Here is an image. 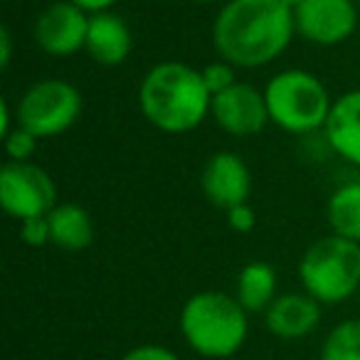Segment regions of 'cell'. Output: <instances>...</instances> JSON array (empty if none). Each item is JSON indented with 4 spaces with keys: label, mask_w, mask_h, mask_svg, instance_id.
<instances>
[{
    "label": "cell",
    "mask_w": 360,
    "mask_h": 360,
    "mask_svg": "<svg viewBox=\"0 0 360 360\" xmlns=\"http://www.w3.org/2000/svg\"><path fill=\"white\" fill-rule=\"evenodd\" d=\"M294 35V13L281 0H230L212 22V45L220 60L240 70L274 62Z\"/></svg>",
    "instance_id": "6da1fadb"
},
{
    "label": "cell",
    "mask_w": 360,
    "mask_h": 360,
    "mask_svg": "<svg viewBox=\"0 0 360 360\" xmlns=\"http://www.w3.org/2000/svg\"><path fill=\"white\" fill-rule=\"evenodd\" d=\"M139 106L150 126L163 134H188L210 114L212 96L202 72L186 62H158L139 86Z\"/></svg>",
    "instance_id": "7a4b0ae2"
},
{
    "label": "cell",
    "mask_w": 360,
    "mask_h": 360,
    "mask_svg": "<svg viewBox=\"0 0 360 360\" xmlns=\"http://www.w3.org/2000/svg\"><path fill=\"white\" fill-rule=\"evenodd\" d=\"M178 326L193 353L210 360H225L240 353L247 343L250 314L235 294L198 291L183 304Z\"/></svg>",
    "instance_id": "3957f363"
},
{
    "label": "cell",
    "mask_w": 360,
    "mask_h": 360,
    "mask_svg": "<svg viewBox=\"0 0 360 360\" xmlns=\"http://www.w3.org/2000/svg\"><path fill=\"white\" fill-rule=\"evenodd\" d=\"M299 279L321 306L343 304L360 294V245L333 232L321 237L301 257Z\"/></svg>",
    "instance_id": "277c9868"
},
{
    "label": "cell",
    "mask_w": 360,
    "mask_h": 360,
    "mask_svg": "<svg viewBox=\"0 0 360 360\" xmlns=\"http://www.w3.org/2000/svg\"><path fill=\"white\" fill-rule=\"evenodd\" d=\"M269 121L289 134H314L330 114V94L323 82L306 70H284L264 86Z\"/></svg>",
    "instance_id": "5b68a950"
},
{
    "label": "cell",
    "mask_w": 360,
    "mask_h": 360,
    "mask_svg": "<svg viewBox=\"0 0 360 360\" xmlns=\"http://www.w3.org/2000/svg\"><path fill=\"white\" fill-rule=\"evenodd\" d=\"M82 94L72 82L40 79L20 96L15 119L18 126L35 134L37 139H52L79 121Z\"/></svg>",
    "instance_id": "8992f818"
},
{
    "label": "cell",
    "mask_w": 360,
    "mask_h": 360,
    "mask_svg": "<svg viewBox=\"0 0 360 360\" xmlns=\"http://www.w3.org/2000/svg\"><path fill=\"white\" fill-rule=\"evenodd\" d=\"M0 205L18 222L50 215L57 205L55 180L35 163L8 160L0 168Z\"/></svg>",
    "instance_id": "52a82bcc"
},
{
    "label": "cell",
    "mask_w": 360,
    "mask_h": 360,
    "mask_svg": "<svg viewBox=\"0 0 360 360\" xmlns=\"http://www.w3.org/2000/svg\"><path fill=\"white\" fill-rule=\"evenodd\" d=\"M358 25L360 15L353 0H304L294 11L296 35L311 45H340Z\"/></svg>",
    "instance_id": "ba28073f"
},
{
    "label": "cell",
    "mask_w": 360,
    "mask_h": 360,
    "mask_svg": "<svg viewBox=\"0 0 360 360\" xmlns=\"http://www.w3.org/2000/svg\"><path fill=\"white\" fill-rule=\"evenodd\" d=\"M89 13L70 0H57L37 15L32 35L40 50L50 57H72L86 45Z\"/></svg>",
    "instance_id": "9c48e42d"
},
{
    "label": "cell",
    "mask_w": 360,
    "mask_h": 360,
    "mask_svg": "<svg viewBox=\"0 0 360 360\" xmlns=\"http://www.w3.org/2000/svg\"><path fill=\"white\" fill-rule=\"evenodd\" d=\"M210 116L225 134L237 139L257 136L264 131L266 124H271L264 91L247 82H237L227 91L212 96Z\"/></svg>",
    "instance_id": "30bf717a"
},
{
    "label": "cell",
    "mask_w": 360,
    "mask_h": 360,
    "mask_svg": "<svg viewBox=\"0 0 360 360\" xmlns=\"http://www.w3.org/2000/svg\"><path fill=\"white\" fill-rule=\"evenodd\" d=\"M200 188L210 205L227 212L250 200L252 173L237 153L220 150V153H212L207 163L202 165Z\"/></svg>",
    "instance_id": "8fae6325"
},
{
    "label": "cell",
    "mask_w": 360,
    "mask_h": 360,
    "mask_svg": "<svg viewBox=\"0 0 360 360\" xmlns=\"http://www.w3.org/2000/svg\"><path fill=\"white\" fill-rule=\"evenodd\" d=\"M321 323V304L306 291L279 294L264 311V326L281 340H301L311 335Z\"/></svg>",
    "instance_id": "7c38bea8"
},
{
    "label": "cell",
    "mask_w": 360,
    "mask_h": 360,
    "mask_svg": "<svg viewBox=\"0 0 360 360\" xmlns=\"http://www.w3.org/2000/svg\"><path fill=\"white\" fill-rule=\"evenodd\" d=\"M84 50L99 65L119 67L129 60L131 50H134V35L121 15L111 11L94 13V15H89Z\"/></svg>",
    "instance_id": "4fadbf2b"
},
{
    "label": "cell",
    "mask_w": 360,
    "mask_h": 360,
    "mask_svg": "<svg viewBox=\"0 0 360 360\" xmlns=\"http://www.w3.org/2000/svg\"><path fill=\"white\" fill-rule=\"evenodd\" d=\"M323 134L340 158L360 165V89L345 91L333 101Z\"/></svg>",
    "instance_id": "5bb4252c"
},
{
    "label": "cell",
    "mask_w": 360,
    "mask_h": 360,
    "mask_svg": "<svg viewBox=\"0 0 360 360\" xmlns=\"http://www.w3.org/2000/svg\"><path fill=\"white\" fill-rule=\"evenodd\" d=\"M50 242L65 252H82L94 242V220L77 202H60L47 215Z\"/></svg>",
    "instance_id": "9a60e30c"
},
{
    "label": "cell",
    "mask_w": 360,
    "mask_h": 360,
    "mask_svg": "<svg viewBox=\"0 0 360 360\" xmlns=\"http://www.w3.org/2000/svg\"><path fill=\"white\" fill-rule=\"evenodd\" d=\"M276 286H279V279L269 262H250L237 274L235 296L245 306L247 314H264L279 296Z\"/></svg>",
    "instance_id": "2e32d148"
},
{
    "label": "cell",
    "mask_w": 360,
    "mask_h": 360,
    "mask_svg": "<svg viewBox=\"0 0 360 360\" xmlns=\"http://www.w3.org/2000/svg\"><path fill=\"white\" fill-rule=\"evenodd\" d=\"M326 220L333 235L360 245V183H348L333 191L326 205Z\"/></svg>",
    "instance_id": "e0dca14e"
},
{
    "label": "cell",
    "mask_w": 360,
    "mask_h": 360,
    "mask_svg": "<svg viewBox=\"0 0 360 360\" xmlns=\"http://www.w3.org/2000/svg\"><path fill=\"white\" fill-rule=\"evenodd\" d=\"M321 360H360V319H345L328 330Z\"/></svg>",
    "instance_id": "ac0fdd59"
},
{
    "label": "cell",
    "mask_w": 360,
    "mask_h": 360,
    "mask_svg": "<svg viewBox=\"0 0 360 360\" xmlns=\"http://www.w3.org/2000/svg\"><path fill=\"white\" fill-rule=\"evenodd\" d=\"M37 143H40V139L18 124H15V129L3 139L8 160H13V163H30V158L37 150Z\"/></svg>",
    "instance_id": "d6986e66"
},
{
    "label": "cell",
    "mask_w": 360,
    "mask_h": 360,
    "mask_svg": "<svg viewBox=\"0 0 360 360\" xmlns=\"http://www.w3.org/2000/svg\"><path fill=\"white\" fill-rule=\"evenodd\" d=\"M235 65H230V62L225 60H217V62H210V65L202 67V82H205L207 91H210V96H217L222 94V91H227L230 86L237 84L235 79Z\"/></svg>",
    "instance_id": "ffe728a7"
},
{
    "label": "cell",
    "mask_w": 360,
    "mask_h": 360,
    "mask_svg": "<svg viewBox=\"0 0 360 360\" xmlns=\"http://www.w3.org/2000/svg\"><path fill=\"white\" fill-rule=\"evenodd\" d=\"M20 240L25 242V245H30V247L52 245V242H50V222H47V215L22 220L20 222Z\"/></svg>",
    "instance_id": "44dd1931"
},
{
    "label": "cell",
    "mask_w": 360,
    "mask_h": 360,
    "mask_svg": "<svg viewBox=\"0 0 360 360\" xmlns=\"http://www.w3.org/2000/svg\"><path fill=\"white\" fill-rule=\"evenodd\" d=\"M121 360H180L178 353L158 343H141L136 348L126 350Z\"/></svg>",
    "instance_id": "7402d4cb"
},
{
    "label": "cell",
    "mask_w": 360,
    "mask_h": 360,
    "mask_svg": "<svg viewBox=\"0 0 360 360\" xmlns=\"http://www.w3.org/2000/svg\"><path fill=\"white\" fill-rule=\"evenodd\" d=\"M225 215H227V225H230V230L240 232V235H250V232L257 227V215L250 207V202L232 207V210H227Z\"/></svg>",
    "instance_id": "603a6c76"
},
{
    "label": "cell",
    "mask_w": 360,
    "mask_h": 360,
    "mask_svg": "<svg viewBox=\"0 0 360 360\" xmlns=\"http://www.w3.org/2000/svg\"><path fill=\"white\" fill-rule=\"evenodd\" d=\"M13 60V35L8 27H0V67L8 70Z\"/></svg>",
    "instance_id": "cb8c5ba5"
},
{
    "label": "cell",
    "mask_w": 360,
    "mask_h": 360,
    "mask_svg": "<svg viewBox=\"0 0 360 360\" xmlns=\"http://www.w3.org/2000/svg\"><path fill=\"white\" fill-rule=\"evenodd\" d=\"M75 3L77 8H82L84 13L94 15V13H104V11H111V6H116L119 0H70Z\"/></svg>",
    "instance_id": "d4e9b609"
},
{
    "label": "cell",
    "mask_w": 360,
    "mask_h": 360,
    "mask_svg": "<svg viewBox=\"0 0 360 360\" xmlns=\"http://www.w3.org/2000/svg\"><path fill=\"white\" fill-rule=\"evenodd\" d=\"M11 104H8V99H0V134H3V139H6L8 134H11L15 126H11Z\"/></svg>",
    "instance_id": "484cf974"
},
{
    "label": "cell",
    "mask_w": 360,
    "mask_h": 360,
    "mask_svg": "<svg viewBox=\"0 0 360 360\" xmlns=\"http://www.w3.org/2000/svg\"><path fill=\"white\" fill-rule=\"evenodd\" d=\"M281 3H284V6H286V8H289V11H291V13H294V11H296V8H299V6H301V3H304V0H281Z\"/></svg>",
    "instance_id": "4316f807"
},
{
    "label": "cell",
    "mask_w": 360,
    "mask_h": 360,
    "mask_svg": "<svg viewBox=\"0 0 360 360\" xmlns=\"http://www.w3.org/2000/svg\"><path fill=\"white\" fill-rule=\"evenodd\" d=\"M193 3H212V0H193Z\"/></svg>",
    "instance_id": "83f0119b"
}]
</instances>
